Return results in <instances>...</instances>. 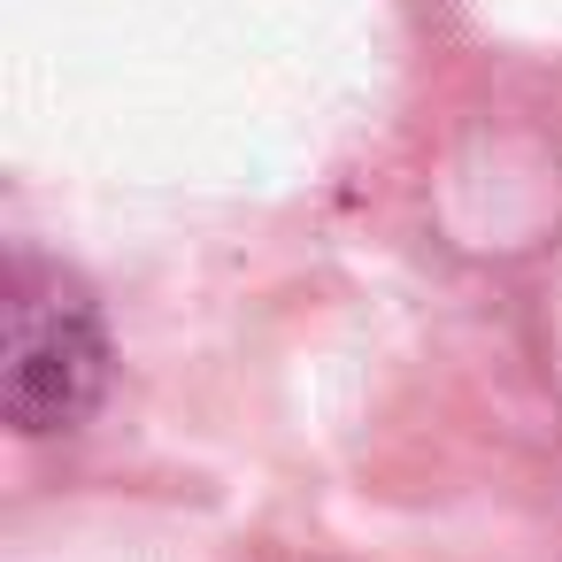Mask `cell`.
<instances>
[{"mask_svg": "<svg viewBox=\"0 0 562 562\" xmlns=\"http://www.w3.org/2000/svg\"><path fill=\"white\" fill-rule=\"evenodd\" d=\"M9 339H0V401H9L16 431H70L93 416L109 385V331L101 308L78 278L47 262L9 270V308H0Z\"/></svg>", "mask_w": 562, "mask_h": 562, "instance_id": "obj_1", "label": "cell"}]
</instances>
